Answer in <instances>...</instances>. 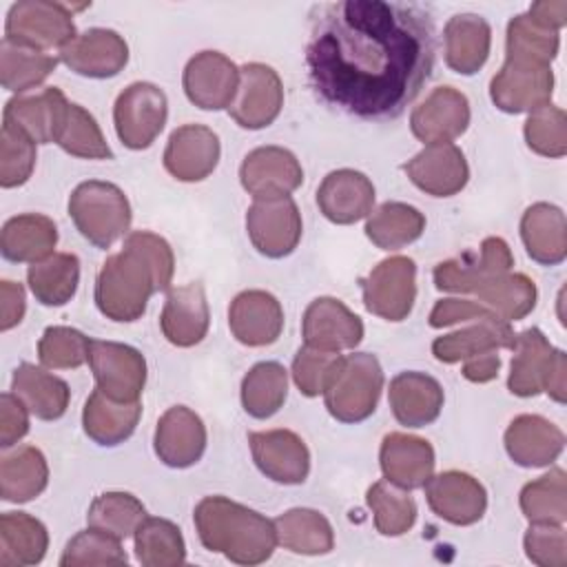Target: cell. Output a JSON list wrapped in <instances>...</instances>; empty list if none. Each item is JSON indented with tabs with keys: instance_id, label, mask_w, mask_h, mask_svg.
<instances>
[{
	"instance_id": "6da1fadb",
	"label": "cell",
	"mask_w": 567,
	"mask_h": 567,
	"mask_svg": "<svg viewBox=\"0 0 567 567\" xmlns=\"http://www.w3.org/2000/svg\"><path fill=\"white\" fill-rule=\"evenodd\" d=\"M306 64L326 104L363 120H394L432 73V18L405 2L321 4L310 22Z\"/></svg>"
},
{
	"instance_id": "7a4b0ae2",
	"label": "cell",
	"mask_w": 567,
	"mask_h": 567,
	"mask_svg": "<svg viewBox=\"0 0 567 567\" xmlns=\"http://www.w3.org/2000/svg\"><path fill=\"white\" fill-rule=\"evenodd\" d=\"M175 257L168 241L148 230H135L124 248L111 255L95 279L97 310L113 321H135L153 292L168 290Z\"/></svg>"
},
{
	"instance_id": "3957f363",
	"label": "cell",
	"mask_w": 567,
	"mask_h": 567,
	"mask_svg": "<svg viewBox=\"0 0 567 567\" xmlns=\"http://www.w3.org/2000/svg\"><path fill=\"white\" fill-rule=\"evenodd\" d=\"M193 518L202 545L233 563L259 565L275 551V523L226 496L202 498Z\"/></svg>"
},
{
	"instance_id": "277c9868",
	"label": "cell",
	"mask_w": 567,
	"mask_h": 567,
	"mask_svg": "<svg viewBox=\"0 0 567 567\" xmlns=\"http://www.w3.org/2000/svg\"><path fill=\"white\" fill-rule=\"evenodd\" d=\"M69 215L84 239L111 248L131 226V206L122 188L111 182L89 179L73 188Z\"/></svg>"
},
{
	"instance_id": "5b68a950",
	"label": "cell",
	"mask_w": 567,
	"mask_h": 567,
	"mask_svg": "<svg viewBox=\"0 0 567 567\" xmlns=\"http://www.w3.org/2000/svg\"><path fill=\"white\" fill-rule=\"evenodd\" d=\"M383 390V370L374 354L354 352L341 357L330 377L323 399L328 412L341 423H359L368 419Z\"/></svg>"
},
{
	"instance_id": "8992f818",
	"label": "cell",
	"mask_w": 567,
	"mask_h": 567,
	"mask_svg": "<svg viewBox=\"0 0 567 567\" xmlns=\"http://www.w3.org/2000/svg\"><path fill=\"white\" fill-rule=\"evenodd\" d=\"M4 38L40 51L64 49L75 38L73 11L62 2L20 0L7 13Z\"/></svg>"
},
{
	"instance_id": "52a82bcc",
	"label": "cell",
	"mask_w": 567,
	"mask_h": 567,
	"mask_svg": "<svg viewBox=\"0 0 567 567\" xmlns=\"http://www.w3.org/2000/svg\"><path fill=\"white\" fill-rule=\"evenodd\" d=\"M166 115L168 102L164 91L151 82H133L115 100V133L124 146L142 151L162 133Z\"/></svg>"
},
{
	"instance_id": "ba28073f",
	"label": "cell",
	"mask_w": 567,
	"mask_h": 567,
	"mask_svg": "<svg viewBox=\"0 0 567 567\" xmlns=\"http://www.w3.org/2000/svg\"><path fill=\"white\" fill-rule=\"evenodd\" d=\"M246 230L261 255L270 259L290 255L303 230L295 199L290 195L257 197L246 213Z\"/></svg>"
},
{
	"instance_id": "9c48e42d",
	"label": "cell",
	"mask_w": 567,
	"mask_h": 567,
	"mask_svg": "<svg viewBox=\"0 0 567 567\" xmlns=\"http://www.w3.org/2000/svg\"><path fill=\"white\" fill-rule=\"evenodd\" d=\"M361 290L368 312L385 321H403L416 297V266L403 255L388 257L361 281Z\"/></svg>"
},
{
	"instance_id": "30bf717a",
	"label": "cell",
	"mask_w": 567,
	"mask_h": 567,
	"mask_svg": "<svg viewBox=\"0 0 567 567\" xmlns=\"http://www.w3.org/2000/svg\"><path fill=\"white\" fill-rule=\"evenodd\" d=\"M97 390L115 401H140L146 383V361L140 350L117 341H89L86 357Z\"/></svg>"
},
{
	"instance_id": "8fae6325",
	"label": "cell",
	"mask_w": 567,
	"mask_h": 567,
	"mask_svg": "<svg viewBox=\"0 0 567 567\" xmlns=\"http://www.w3.org/2000/svg\"><path fill=\"white\" fill-rule=\"evenodd\" d=\"M554 93V73L549 64L507 60L489 82L492 102L505 113L536 111L549 104Z\"/></svg>"
},
{
	"instance_id": "7c38bea8",
	"label": "cell",
	"mask_w": 567,
	"mask_h": 567,
	"mask_svg": "<svg viewBox=\"0 0 567 567\" xmlns=\"http://www.w3.org/2000/svg\"><path fill=\"white\" fill-rule=\"evenodd\" d=\"M284 106V84L268 64L250 62L239 69V89L228 106L230 117L241 128H264L272 124Z\"/></svg>"
},
{
	"instance_id": "4fadbf2b",
	"label": "cell",
	"mask_w": 567,
	"mask_h": 567,
	"mask_svg": "<svg viewBox=\"0 0 567 567\" xmlns=\"http://www.w3.org/2000/svg\"><path fill=\"white\" fill-rule=\"evenodd\" d=\"M514 257L501 237L483 239L478 252H465L458 259L441 261L434 268V284L447 292H474L485 281L509 272Z\"/></svg>"
},
{
	"instance_id": "5bb4252c",
	"label": "cell",
	"mask_w": 567,
	"mask_h": 567,
	"mask_svg": "<svg viewBox=\"0 0 567 567\" xmlns=\"http://www.w3.org/2000/svg\"><path fill=\"white\" fill-rule=\"evenodd\" d=\"M184 93L204 111L228 109L239 89V69L219 51L193 55L184 69Z\"/></svg>"
},
{
	"instance_id": "9a60e30c",
	"label": "cell",
	"mask_w": 567,
	"mask_h": 567,
	"mask_svg": "<svg viewBox=\"0 0 567 567\" xmlns=\"http://www.w3.org/2000/svg\"><path fill=\"white\" fill-rule=\"evenodd\" d=\"M301 334L308 348L326 352L352 350L363 339V321L343 301L319 297L303 312Z\"/></svg>"
},
{
	"instance_id": "2e32d148",
	"label": "cell",
	"mask_w": 567,
	"mask_h": 567,
	"mask_svg": "<svg viewBox=\"0 0 567 567\" xmlns=\"http://www.w3.org/2000/svg\"><path fill=\"white\" fill-rule=\"evenodd\" d=\"M255 465L261 474L284 485H299L310 472V452L290 430H266L248 434Z\"/></svg>"
},
{
	"instance_id": "e0dca14e",
	"label": "cell",
	"mask_w": 567,
	"mask_h": 567,
	"mask_svg": "<svg viewBox=\"0 0 567 567\" xmlns=\"http://www.w3.org/2000/svg\"><path fill=\"white\" fill-rule=\"evenodd\" d=\"M71 102L55 86H47L40 93H22L7 102L4 124H11L27 133L35 144L58 142Z\"/></svg>"
},
{
	"instance_id": "ac0fdd59",
	"label": "cell",
	"mask_w": 567,
	"mask_h": 567,
	"mask_svg": "<svg viewBox=\"0 0 567 567\" xmlns=\"http://www.w3.org/2000/svg\"><path fill=\"white\" fill-rule=\"evenodd\" d=\"M239 179L244 190L255 199L290 195L301 186L303 168L288 148L259 146L244 157L239 166Z\"/></svg>"
},
{
	"instance_id": "d6986e66",
	"label": "cell",
	"mask_w": 567,
	"mask_h": 567,
	"mask_svg": "<svg viewBox=\"0 0 567 567\" xmlns=\"http://www.w3.org/2000/svg\"><path fill=\"white\" fill-rule=\"evenodd\" d=\"M423 487L430 509L452 525H472L485 514V487L465 472H441L430 476Z\"/></svg>"
},
{
	"instance_id": "ffe728a7",
	"label": "cell",
	"mask_w": 567,
	"mask_h": 567,
	"mask_svg": "<svg viewBox=\"0 0 567 567\" xmlns=\"http://www.w3.org/2000/svg\"><path fill=\"white\" fill-rule=\"evenodd\" d=\"M410 182L427 195L452 197L470 179L465 155L452 142L427 144L408 164H403Z\"/></svg>"
},
{
	"instance_id": "44dd1931",
	"label": "cell",
	"mask_w": 567,
	"mask_h": 567,
	"mask_svg": "<svg viewBox=\"0 0 567 567\" xmlns=\"http://www.w3.org/2000/svg\"><path fill=\"white\" fill-rule=\"evenodd\" d=\"M60 60L78 75L113 78L126 66L128 47L113 29H86L60 49Z\"/></svg>"
},
{
	"instance_id": "7402d4cb",
	"label": "cell",
	"mask_w": 567,
	"mask_h": 567,
	"mask_svg": "<svg viewBox=\"0 0 567 567\" xmlns=\"http://www.w3.org/2000/svg\"><path fill=\"white\" fill-rule=\"evenodd\" d=\"M470 124V102L454 86L434 89L410 115V128L416 140L427 144L452 142Z\"/></svg>"
},
{
	"instance_id": "603a6c76",
	"label": "cell",
	"mask_w": 567,
	"mask_h": 567,
	"mask_svg": "<svg viewBox=\"0 0 567 567\" xmlns=\"http://www.w3.org/2000/svg\"><path fill=\"white\" fill-rule=\"evenodd\" d=\"M153 447L159 461L168 467H190L206 450L204 421L186 405L168 408L155 427Z\"/></svg>"
},
{
	"instance_id": "cb8c5ba5",
	"label": "cell",
	"mask_w": 567,
	"mask_h": 567,
	"mask_svg": "<svg viewBox=\"0 0 567 567\" xmlns=\"http://www.w3.org/2000/svg\"><path fill=\"white\" fill-rule=\"evenodd\" d=\"M219 162V137L202 124H184L168 137L164 168L179 182L206 179Z\"/></svg>"
},
{
	"instance_id": "d4e9b609",
	"label": "cell",
	"mask_w": 567,
	"mask_h": 567,
	"mask_svg": "<svg viewBox=\"0 0 567 567\" xmlns=\"http://www.w3.org/2000/svg\"><path fill=\"white\" fill-rule=\"evenodd\" d=\"M233 337L250 348L270 346L284 330V308L266 290H244L228 308Z\"/></svg>"
},
{
	"instance_id": "484cf974",
	"label": "cell",
	"mask_w": 567,
	"mask_h": 567,
	"mask_svg": "<svg viewBox=\"0 0 567 567\" xmlns=\"http://www.w3.org/2000/svg\"><path fill=\"white\" fill-rule=\"evenodd\" d=\"M208 323L210 312L202 284L193 281L188 286L168 290L159 317L166 341L177 348H190L206 337Z\"/></svg>"
},
{
	"instance_id": "4316f807",
	"label": "cell",
	"mask_w": 567,
	"mask_h": 567,
	"mask_svg": "<svg viewBox=\"0 0 567 567\" xmlns=\"http://www.w3.org/2000/svg\"><path fill=\"white\" fill-rule=\"evenodd\" d=\"M317 204L323 217L334 224H354L370 215L374 204L372 182L352 168H339L323 177L317 188Z\"/></svg>"
},
{
	"instance_id": "83f0119b",
	"label": "cell",
	"mask_w": 567,
	"mask_h": 567,
	"mask_svg": "<svg viewBox=\"0 0 567 567\" xmlns=\"http://www.w3.org/2000/svg\"><path fill=\"white\" fill-rule=\"evenodd\" d=\"M563 447V430L538 414H520L505 430V450L520 467L551 465Z\"/></svg>"
},
{
	"instance_id": "f1b7e54d",
	"label": "cell",
	"mask_w": 567,
	"mask_h": 567,
	"mask_svg": "<svg viewBox=\"0 0 567 567\" xmlns=\"http://www.w3.org/2000/svg\"><path fill=\"white\" fill-rule=\"evenodd\" d=\"M379 461L385 481L403 489L423 487L432 476L436 463L434 450L425 439L403 432H392L383 439Z\"/></svg>"
},
{
	"instance_id": "f546056e",
	"label": "cell",
	"mask_w": 567,
	"mask_h": 567,
	"mask_svg": "<svg viewBox=\"0 0 567 567\" xmlns=\"http://www.w3.org/2000/svg\"><path fill=\"white\" fill-rule=\"evenodd\" d=\"M394 419L408 427H423L439 419L443 408L441 383L423 372H401L388 390Z\"/></svg>"
},
{
	"instance_id": "4dcf8cb0",
	"label": "cell",
	"mask_w": 567,
	"mask_h": 567,
	"mask_svg": "<svg viewBox=\"0 0 567 567\" xmlns=\"http://www.w3.org/2000/svg\"><path fill=\"white\" fill-rule=\"evenodd\" d=\"M512 370L507 388L516 396H536L545 392L547 374L556 357V348L538 328H527L514 339Z\"/></svg>"
},
{
	"instance_id": "1f68e13d",
	"label": "cell",
	"mask_w": 567,
	"mask_h": 567,
	"mask_svg": "<svg viewBox=\"0 0 567 567\" xmlns=\"http://www.w3.org/2000/svg\"><path fill=\"white\" fill-rule=\"evenodd\" d=\"M520 237L527 255L545 266H556L567 257L565 213L547 202L532 204L520 219Z\"/></svg>"
},
{
	"instance_id": "d6a6232c",
	"label": "cell",
	"mask_w": 567,
	"mask_h": 567,
	"mask_svg": "<svg viewBox=\"0 0 567 567\" xmlns=\"http://www.w3.org/2000/svg\"><path fill=\"white\" fill-rule=\"evenodd\" d=\"M443 40L447 66L461 75H472L489 55L492 29L476 13H458L447 20Z\"/></svg>"
},
{
	"instance_id": "836d02e7",
	"label": "cell",
	"mask_w": 567,
	"mask_h": 567,
	"mask_svg": "<svg viewBox=\"0 0 567 567\" xmlns=\"http://www.w3.org/2000/svg\"><path fill=\"white\" fill-rule=\"evenodd\" d=\"M514 339L516 334L509 328V321H503L501 317H487V319H476L472 326L458 332L439 337L432 343V354L441 363H456L481 352L514 348Z\"/></svg>"
},
{
	"instance_id": "e575fe53",
	"label": "cell",
	"mask_w": 567,
	"mask_h": 567,
	"mask_svg": "<svg viewBox=\"0 0 567 567\" xmlns=\"http://www.w3.org/2000/svg\"><path fill=\"white\" fill-rule=\"evenodd\" d=\"M140 416V401H115L93 390L82 410V425L86 436L97 445H120L135 432Z\"/></svg>"
},
{
	"instance_id": "d590c367",
	"label": "cell",
	"mask_w": 567,
	"mask_h": 567,
	"mask_svg": "<svg viewBox=\"0 0 567 567\" xmlns=\"http://www.w3.org/2000/svg\"><path fill=\"white\" fill-rule=\"evenodd\" d=\"M55 244L58 228L53 219L38 213H24L7 219L0 235V250L4 259L18 264H35L53 255Z\"/></svg>"
},
{
	"instance_id": "8d00e7d4",
	"label": "cell",
	"mask_w": 567,
	"mask_h": 567,
	"mask_svg": "<svg viewBox=\"0 0 567 567\" xmlns=\"http://www.w3.org/2000/svg\"><path fill=\"white\" fill-rule=\"evenodd\" d=\"M11 390L27 405V410L42 421H55L69 408V385L60 377L33 363H22L16 368Z\"/></svg>"
},
{
	"instance_id": "74e56055",
	"label": "cell",
	"mask_w": 567,
	"mask_h": 567,
	"mask_svg": "<svg viewBox=\"0 0 567 567\" xmlns=\"http://www.w3.org/2000/svg\"><path fill=\"white\" fill-rule=\"evenodd\" d=\"M49 481L44 454L33 445H18L0 458V494L7 503H27L42 494Z\"/></svg>"
},
{
	"instance_id": "f35d334b",
	"label": "cell",
	"mask_w": 567,
	"mask_h": 567,
	"mask_svg": "<svg viewBox=\"0 0 567 567\" xmlns=\"http://www.w3.org/2000/svg\"><path fill=\"white\" fill-rule=\"evenodd\" d=\"M47 547H49V534L38 518L24 512H4L0 516V565L2 567L35 565L44 558Z\"/></svg>"
},
{
	"instance_id": "ab89813d",
	"label": "cell",
	"mask_w": 567,
	"mask_h": 567,
	"mask_svg": "<svg viewBox=\"0 0 567 567\" xmlns=\"http://www.w3.org/2000/svg\"><path fill=\"white\" fill-rule=\"evenodd\" d=\"M277 543L295 554L319 556L328 554L334 545V534L323 514L308 507H295L275 520Z\"/></svg>"
},
{
	"instance_id": "60d3db41",
	"label": "cell",
	"mask_w": 567,
	"mask_h": 567,
	"mask_svg": "<svg viewBox=\"0 0 567 567\" xmlns=\"http://www.w3.org/2000/svg\"><path fill=\"white\" fill-rule=\"evenodd\" d=\"M27 281L42 306H64L78 290L80 259L71 252H53L29 266Z\"/></svg>"
},
{
	"instance_id": "b9f144b4",
	"label": "cell",
	"mask_w": 567,
	"mask_h": 567,
	"mask_svg": "<svg viewBox=\"0 0 567 567\" xmlns=\"http://www.w3.org/2000/svg\"><path fill=\"white\" fill-rule=\"evenodd\" d=\"M55 66L58 60L47 51L13 42L9 38H2L0 42V80L7 91L22 95L42 84Z\"/></svg>"
},
{
	"instance_id": "7bdbcfd3",
	"label": "cell",
	"mask_w": 567,
	"mask_h": 567,
	"mask_svg": "<svg viewBox=\"0 0 567 567\" xmlns=\"http://www.w3.org/2000/svg\"><path fill=\"white\" fill-rule=\"evenodd\" d=\"M425 230V217L419 208L403 202H385L365 221L368 239L381 250H399Z\"/></svg>"
},
{
	"instance_id": "ee69618b",
	"label": "cell",
	"mask_w": 567,
	"mask_h": 567,
	"mask_svg": "<svg viewBox=\"0 0 567 567\" xmlns=\"http://www.w3.org/2000/svg\"><path fill=\"white\" fill-rule=\"evenodd\" d=\"M476 301L489 308L503 321H518L536 306V286L527 275L505 272L474 290Z\"/></svg>"
},
{
	"instance_id": "f6af8a7d",
	"label": "cell",
	"mask_w": 567,
	"mask_h": 567,
	"mask_svg": "<svg viewBox=\"0 0 567 567\" xmlns=\"http://www.w3.org/2000/svg\"><path fill=\"white\" fill-rule=\"evenodd\" d=\"M288 372L277 361H261L241 381V405L255 419H268L284 405Z\"/></svg>"
},
{
	"instance_id": "bcb514c9",
	"label": "cell",
	"mask_w": 567,
	"mask_h": 567,
	"mask_svg": "<svg viewBox=\"0 0 567 567\" xmlns=\"http://www.w3.org/2000/svg\"><path fill=\"white\" fill-rule=\"evenodd\" d=\"M135 556L146 567H175L186 560V545L179 527L166 518L146 516L133 534Z\"/></svg>"
},
{
	"instance_id": "7dc6e473",
	"label": "cell",
	"mask_w": 567,
	"mask_h": 567,
	"mask_svg": "<svg viewBox=\"0 0 567 567\" xmlns=\"http://www.w3.org/2000/svg\"><path fill=\"white\" fill-rule=\"evenodd\" d=\"M520 512L529 523H556L567 518V476L554 467L520 489Z\"/></svg>"
},
{
	"instance_id": "c3c4849f",
	"label": "cell",
	"mask_w": 567,
	"mask_h": 567,
	"mask_svg": "<svg viewBox=\"0 0 567 567\" xmlns=\"http://www.w3.org/2000/svg\"><path fill=\"white\" fill-rule=\"evenodd\" d=\"M368 507L374 516V527L383 536H401L416 520V503L408 489L390 483L377 481L368 489Z\"/></svg>"
},
{
	"instance_id": "681fc988",
	"label": "cell",
	"mask_w": 567,
	"mask_h": 567,
	"mask_svg": "<svg viewBox=\"0 0 567 567\" xmlns=\"http://www.w3.org/2000/svg\"><path fill=\"white\" fill-rule=\"evenodd\" d=\"M146 518L144 505L128 492H104L93 498L86 523L115 538H128Z\"/></svg>"
},
{
	"instance_id": "f907efd6",
	"label": "cell",
	"mask_w": 567,
	"mask_h": 567,
	"mask_svg": "<svg viewBox=\"0 0 567 567\" xmlns=\"http://www.w3.org/2000/svg\"><path fill=\"white\" fill-rule=\"evenodd\" d=\"M507 60L549 64L558 53V31L536 24L527 13H518L507 24Z\"/></svg>"
},
{
	"instance_id": "816d5d0a",
	"label": "cell",
	"mask_w": 567,
	"mask_h": 567,
	"mask_svg": "<svg viewBox=\"0 0 567 567\" xmlns=\"http://www.w3.org/2000/svg\"><path fill=\"white\" fill-rule=\"evenodd\" d=\"M126 551L120 545V538L89 527L84 532H78L64 547V554L60 558L62 567H91V565H124Z\"/></svg>"
},
{
	"instance_id": "f5cc1de1",
	"label": "cell",
	"mask_w": 567,
	"mask_h": 567,
	"mask_svg": "<svg viewBox=\"0 0 567 567\" xmlns=\"http://www.w3.org/2000/svg\"><path fill=\"white\" fill-rule=\"evenodd\" d=\"M58 144L75 157L84 159H111L113 153L95 122V117L80 104L69 106L64 128L58 137Z\"/></svg>"
},
{
	"instance_id": "db71d44e",
	"label": "cell",
	"mask_w": 567,
	"mask_h": 567,
	"mask_svg": "<svg viewBox=\"0 0 567 567\" xmlns=\"http://www.w3.org/2000/svg\"><path fill=\"white\" fill-rule=\"evenodd\" d=\"M527 146L545 157H563L567 153V115L554 104L538 106L525 122Z\"/></svg>"
},
{
	"instance_id": "11a10c76",
	"label": "cell",
	"mask_w": 567,
	"mask_h": 567,
	"mask_svg": "<svg viewBox=\"0 0 567 567\" xmlns=\"http://www.w3.org/2000/svg\"><path fill=\"white\" fill-rule=\"evenodd\" d=\"M89 341L91 339L75 328L51 326L38 341V359L51 370L80 368L89 357Z\"/></svg>"
},
{
	"instance_id": "9f6ffc18",
	"label": "cell",
	"mask_w": 567,
	"mask_h": 567,
	"mask_svg": "<svg viewBox=\"0 0 567 567\" xmlns=\"http://www.w3.org/2000/svg\"><path fill=\"white\" fill-rule=\"evenodd\" d=\"M35 166V142L20 128L2 122L0 133V186H22Z\"/></svg>"
},
{
	"instance_id": "6f0895ef",
	"label": "cell",
	"mask_w": 567,
	"mask_h": 567,
	"mask_svg": "<svg viewBox=\"0 0 567 567\" xmlns=\"http://www.w3.org/2000/svg\"><path fill=\"white\" fill-rule=\"evenodd\" d=\"M339 361H341L339 352H326V350H317V348H308V346L299 348V352L292 359L295 385L306 396L323 394Z\"/></svg>"
},
{
	"instance_id": "680465c9",
	"label": "cell",
	"mask_w": 567,
	"mask_h": 567,
	"mask_svg": "<svg viewBox=\"0 0 567 567\" xmlns=\"http://www.w3.org/2000/svg\"><path fill=\"white\" fill-rule=\"evenodd\" d=\"M525 554L538 567L567 565V532L556 523H532L525 538Z\"/></svg>"
},
{
	"instance_id": "91938a15",
	"label": "cell",
	"mask_w": 567,
	"mask_h": 567,
	"mask_svg": "<svg viewBox=\"0 0 567 567\" xmlns=\"http://www.w3.org/2000/svg\"><path fill=\"white\" fill-rule=\"evenodd\" d=\"M487 317H496V315L489 308H485L481 301L452 297V299L436 301V306L430 312V326L443 328V326H452L458 321H476V319H487Z\"/></svg>"
},
{
	"instance_id": "94428289",
	"label": "cell",
	"mask_w": 567,
	"mask_h": 567,
	"mask_svg": "<svg viewBox=\"0 0 567 567\" xmlns=\"http://www.w3.org/2000/svg\"><path fill=\"white\" fill-rule=\"evenodd\" d=\"M29 414L27 405L13 392L0 396V445L4 450L13 447L29 432Z\"/></svg>"
},
{
	"instance_id": "6125c7cd",
	"label": "cell",
	"mask_w": 567,
	"mask_h": 567,
	"mask_svg": "<svg viewBox=\"0 0 567 567\" xmlns=\"http://www.w3.org/2000/svg\"><path fill=\"white\" fill-rule=\"evenodd\" d=\"M24 288L16 281H0V330L7 332L24 317Z\"/></svg>"
},
{
	"instance_id": "be15d7a7",
	"label": "cell",
	"mask_w": 567,
	"mask_h": 567,
	"mask_svg": "<svg viewBox=\"0 0 567 567\" xmlns=\"http://www.w3.org/2000/svg\"><path fill=\"white\" fill-rule=\"evenodd\" d=\"M498 370H501V357L496 354V350L474 354L463 363V377L472 383H487L498 374Z\"/></svg>"
},
{
	"instance_id": "e7e4bbea",
	"label": "cell",
	"mask_w": 567,
	"mask_h": 567,
	"mask_svg": "<svg viewBox=\"0 0 567 567\" xmlns=\"http://www.w3.org/2000/svg\"><path fill=\"white\" fill-rule=\"evenodd\" d=\"M527 16L551 31H558L567 22V2L556 0V2H534L527 11Z\"/></svg>"
},
{
	"instance_id": "03108f58",
	"label": "cell",
	"mask_w": 567,
	"mask_h": 567,
	"mask_svg": "<svg viewBox=\"0 0 567 567\" xmlns=\"http://www.w3.org/2000/svg\"><path fill=\"white\" fill-rule=\"evenodd\" d=\"M545 392H547L554 401H558V403H565V401H567V357H565L563 350H556L554 363H551L549 374H547Z\"/></svg>"
}]
</instances>
